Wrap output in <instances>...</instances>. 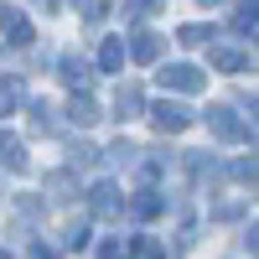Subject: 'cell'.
I'll list each match as a JSON object with an SVG mask.
<instances>
[{"label": "cell", "instance_id": "6da1fadb", "mask_svg": "<svg viewBox=\"0 0 259 259\" xmlns=\"http://www.w3.org/2000/svg\"><path fill=\"white\" fill-rule=\"evenodd\" d=\"M161 83H166V89H182V94H192V89H202V73L197 68H192V62H171V68H161Z\"/></svg>", "mask_w": 259, "mask_h": 259}, {"label": "cell", "instance_id": "7a4b0ae2", "mask_svg": "<svg viewBox=\"0 0 259 259\" xmlns=\"http://www.w3.org/2000/svg\"><path fill=\"white\" fill-rule=\"evenodd\" d=\"M150 119H156V130H166V135H177V130H187L192 124V109H182V104H156V109H150Z\"/></svg>", "mask_w": 259, "mask_h": 259}, {"label": "cell", "instance_id": "3957f363", "mask_svg": "<svg viewBox=\"0 0 259 259\" xmlns=\"http://www.w3.org/2000/svg\"><path fill=\"white\" fill-rule=\"evenodd\" d=\"M207 124H212V135H223V140H244L249 135V124L233 119V109H207Z\"/></svg>", "mask_w": 259, "mask_h": 259}, {"label": "cell", "instance_id": "277c9868", "mask_svg": "<svg viewBox=\"0 0 259 259\" xmlns=\"http://www.w3.org/2000/svg\"><path fill=\"white\" fill-rule=\"evenodd\" d=\"M0 26H6V36H11V41H31V21L21 16L16 6H0Z\"/></svg>", "mask_w": 259, "mask_h": 259}, {"label": "cell", "instance_id": "5b68a950", "mask_svg": "<svg viewBox=\"0 0 259 259\" xmlns=\"http://www.w3.org/2000/svg\"><path fill=\"white\" fill-rule=\"evenodd\" d=\"M89 207H94V212H114V207H119V192H114L109 182H99V187L89 192Z\"/></svg>", "mask_w": 259, "mask_h": 259}, {"label": "cell", "instance_id": "8992f818", "mask_svg": "<svg viewBox=\"0 0 259 259\" xmlns=\"http://www.w3.org/2000/svg\"><path fill=\"white\" fill-rule=\"evenodd\" d=\"M0 161H6V166H26V156H21V140L6 135V130H0Z\"/></svg>", "mask_w": 259, "mask_h": 259}, {"label": "cell", "instance_id": "52a82bcc", "mask_svg": "<svg viewBox=\"0 0 259 259\" xmlns=\"http://www.w3.org/2000/svg\"><path fill=\"white\" fill-rule=\"evenodd\" d=\"M99 57H104V73H114L119 62H124V41H119V36H109V41H104V52H99Z\"/></svg>", "mask_w": 259, "mask_h": 259}, {"label": "cell", "instance_id": "ba28073f", "mask_svg": "<svg viewBox=\"0 0 259 259\" xmlns=\"http://www.w3.org/2000/svg\"><path fill=\"white\" fill-rule=\"evenodd\" d=\"M130 52H135L140 62H150V57L161 52V36H150V31H145V36H135V47H130Z\"/></svg>", "mask_w": 259, "mask_h": 259}, {"label": "cell", "instance_id": "9c48e42d", "mask_svg": "<svg viewBox=\"0 0 259 259\" xmlns=\"http://www.w3.org/2000/svg\"><path fill=\"white\" fill-rule=\"evenodd\" d=\"M99 119V104L94 99H73V124H94Z\"/></svg>", "mask_w": 259, "mask_h": 259}, {"label": "cell", "instance_id": "30bf717a", "mask_svg": "<svg viewBox=\"0 0 259 259\" xmlns=\"http://www.w3.org/2000/svg\"><path fill=\"white\" fill-rule=\"evenodd\" d=\"M156 212H161V197L156 192H140L135 197V218H156Z\"/></svg>", "mask_w": 259, "mask_h": 259}, {"label": "cell", "instance_id": "8fae6325", "mask_svg": "<svg viewBox=\"0 0 259 259\" xmlns=\"http://www.w3.org/2000/svg\"><path fill=\"white\" fill-rule=\"evenodd\" d=\"M212 62H218V68H244V52H233V47H218V52H212Z\"/></svg>", "mask_w": 259, "mask_h": 259}, {"label": "cell", "instance_id": "7c38bea8", "mask_svg": "<svg viewBox=\"0 0 259 259\" xmlns=\"http://www.w3.org/2000/svg\"><path fill=\"white\" fill-rule=\"evenodd\" d=\"M140 109V89H119V119Z\"/></svg>", "mask_w": 259, "mask_h": 259}, {"label": "cell", "instance_id": "4fadbf2b", "mask_svg": "<svg viewBox=\"0 0 259 259\" xmlns=\"http://www.w3.org/2000/svg\"><path fill=\"white\" fill-rule=\"evenodd\" d=\"M233 26H239L244 36L254 31V0H244V6H239V16H233Z\"/></svg>", "mask_w": 259, "mask_h": 259}, {"label": "cell", "instance_id": "5bb4252c", "mask_svg": "<svg viewBox=\"0 0 259 259\" xmlns=\"http://www.w3.org/2000/svg\"><path fill=\"white\" fill-rule=\"evenodd\" d=\"M130 254V244L124 239H109V244H99V259H124Z\"/></svg>", "mask_w": 259, "mask_h": 259}, {"label": "cell", "instance_id": "9a60e30c", "mask_svg": "<svg viewBox=\"0 0 259 259\" xmlns=\"http://www.w3.org/2000/svg\"><path fill=\"white\" fill-rule=\"evenodd\" d=\"M16 99H21V83H16V78H6V83H0V109H11Z\"/></svg>", "mask_w": 259, "mask_h": 259}, {"label": "cell", "instance_id": "2e32d148", "mask_svg": "<svg viewBox=\"0 0 259 259\" xmlns=\"http://www.w3.org/2000/svg\"><path fill=\"white\" fill-rule=\"evenodd\" d=\"M68 83H89V62H78V57H68Z\"/></svg>", "mask_w": 259, "mask_h": 259}, {"label": "cell", "instance_id": "e0dca14e", "mask_svg": "<svg viewBox=\"0 0 259 259\" xmlns=\"http://www.w3.org/2000/svg\"><path fill=\"white\" fill-rule=\"evenodd\" d=\"M73 6H78L83 16H104V6H109V0H73Z\"/></svg>", "mask_w": 259, "mask_h": 259}, {"label": "cell", "instance_id": "ac0fdd59", "mask_svg": "<svg viewBox=\"0 0 259 259\" xmlns=\"http://www.w3.org/2000/svg\"><path fill=\"white\" fill-rule=\"evenodd\" d=\"M31 259H57V254H52V249H41V244H36V249H31Z\"/></svg>", "mask_w": 259, "mask_h": 259}, {"label": "cell", "instance_id": "d6986e66", "mask_svg": "<svg viewBox=\"0 0 259 259\" xmlns=\"http://www.w3.org/2000/svg\"><path fill=\"white\" fill-rule=\"evenodd\" d=\"M202 6H212V0H202Z\"/></svg>", "mask_w": 259, "mask_h": 259}, {"label": "cell", "instance_id": "ffe728a7", "mask_svg": "<svg viewBox=\"0 0 259 259\" xmlns=\"http://www.w3.org/2000/svg\"><path fill=\"white\" fill-rule=\"evenodd\" d=\"M0 259H11V254H0Z\"/></svg>", "mask_w": 259, "mask_h": 259}]
</instances>
